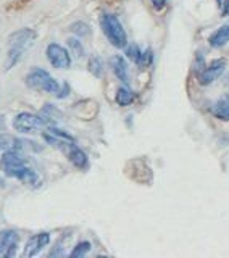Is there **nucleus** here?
<instances>
[{
	"label": "nucleus",
	"mask_w": 229,
	"mask_h": 258,
	"mask_svg": "<svg viewBox=\"0 0 229 258\" xmlns=\"http://www.w3.org/2000/svg\"><path fill=\"white\" fill-rule=\"evenodd\" d=\"M37 37V32L31 28H23L15 31L13 34L8 36V53L5 60V70H10L18 64V61L23 58L24 52L31 48Z\"/></svg>",
	"instance_id": "1"
},
{
	"label": "nucleus",
	"mask_w": 229,
	"mask_h": 258,
	"mask_svg": "<svg viewBox=\"0 0 229 258\" xmlns=\"http://www.w3.org/2000/svg\"><path fill=\"white\" fill-rule=\"evenodd\" d=\"M100 28L108 42L117 48H125L128 45V36L120 20L111 13H103L100 16Z\"/></svg>",
	"instance_id": "2"
},
{
	"label": "nucleus",
	"mask_w": 229,
	"mask_h": 258,
	"mask_svg": "<svg viewBox=\"0 0 229 258\" xmlns=\"http://www.w3.org/2000/svg\"><path fill=\"white\" fill-rule=\"evenodd\" d=\"M24 81H26V86L34 89V91H44L53 95H56L60 91V84L56 83V79H53L50 73L42 68H32Z\"/></svg>",
	"instance_id": "3"
},
{
	"label": "nucleus",
	"mask_w": 229,
	"mask_h": 258,
	"mask_svg": "<svg viewBox=\"0 0 229 258\" xmlns=\"http://www.w3.org/2000/svg\"><path fill=\"white\" fill-rule=\"evenodd\" d=\"M13 127L18 133L31 134V133H37L39 129L45 127V123L39 115H34V113H29V111H21L13 118Z\"/></svg>",
	"instance_id": "4"
},
{
	"label": "nucleus",
	"mask_w": 229,
	"mask_h": 258,
	"mask_svg": "<svg viewBox=\"0 0 229 258\" xmlns=\"http://www.w3.org/2000/svg\"><path fill=\"white\" fill-rule=\"evenodd\" d=\"M24 166H26V160L23 158L21 152L5 150L2 158H0V169L10 177H18Z\"/></svg>",
	"instance_id": "5"
},
{
	"label": "nucleus",
	"mask_w": 229,
	"mask_h": 258,
	"mask_svg": "<svg viewBox=\"0 0 229 258\" xmlns=\"http://www.w3.org/2000/svg\"><path fill=\"white\" fill-rule=\"evenodd\" d=\"M45 55H47V60L50 61V64L55 68L67 70L71 67V55L67 48L62 47L60 44H56V42L48 44L45 48Z\"/></svg>",
	"instance_id": "6"
},
{
	"label": "nucleus",
	"mask_w": 229,
	"mask_h": 258,
	"mask_svg": "<svg viewBox=\"0 0 229 258\" xmlns=\"http://www.w3.org/2000/svg\"><path fill=\"white\" fill-rule=\"evenodd\" d=\"M226 64H227V61L224 58H216L213 61H210L208 64H205V68H203L197 75L199 84L208 86V84L213 83V81H216L224 73Z\"/></svg>",
	"instance_id": "7"
},
{
	"label": "nucleus",
	"mask_w": 229,
	"mask_h": 258,
	"mask_svg": "<svg viewBox=\"0 0 229 258\" xmlns=\"http://www.w3.org/2000/svg\"><path fill=\"white\" fill-rule=\"evenodd\" d=\"M20 234L13 229L0 231V258H12L16 255Z\"/></svg>",
	"instance_id": "8"
},
{
	"label": "nucleus",
	"mask_w": 229,
	"mask_h": 258,
	"mask_svg": "<svg viewBox=\"0 0 229 258\" xmlns=\"http://www.w3.org/2000/svg\"><path fill=\"white\" fill-rule=\"evenodd\" d=\"M48 244H50V234H48V232L34 234V236L29 237V240L26 242V247H24L23 256L24 258L36 256L40 252V250H42L44 247H47Z\"/></svg>",
	"instance_id": "9"
},
{
	"label": "nucleus",
	"mask_w": 229,
	"mask_h": 258,
	"mask_svg": "<svg viewBox=\"0 0 229 258\" xmlns=\"http://www.w3.org/2000/svg\"><path fill=\"white\" fill-rule=\"evenodd\" d=\"M62 152L68 157V160L78 169H87L89 168V158H87V155L78 147L75 142H68L67 145H65V149Z\"/></svg>",
	"instance_id": "10"
},
{
	"label": "nucleus",
	"mask_w": 229,
	"mask_h": 258,
	"mask_svg": "<svg viewBox=\"0 0 229 258\" xmlns=\"http://www.w3.org/2000/svg\"><path fill=\"white\" fill-rule=\"evenodd\" d=\"M110 67L115 73V76H117L121 83H129V71H128V63L126 60L123 58L121 55H113L110 58Z\"/></svg>",
	"instance_id": "11"
},
{
	"label": "nucleus",
	"mask_w": 229,
	"mask_h": 258,
	"mask_svg": "<svg viewBox=\"0 0 229 258\" xmlns=\"http://www.w3.org/2000/svg\"><path fill=\"white\" fill-rule=\"evenodd\" d=\"M39 116L42 118V121L45 123V126H56V123H59V119L62 118V113L59 108H55L52 103H45L42 110H40Z\"/></svg>",
	"instance_id": "12"
},
{
	"label": "nucleus",
	"mask_w": 229,
	"mask_h": 258,
	"mask_svg": "<svg viewBox=\"0 0 229 258\" xmlns=\"http://www.w3.org/2000/svg\"><path fill=\"white\" fill-rule=\"evenodd\" d=\"M208 42L213 48H219V47L226 45L229 42V23L219 26L213 34L208 37Z\"/></svg>",
	"instance_id": "13"
},
{
	"label": "nucleus",
	"mask_w": 229,
	"mask_h": 258,
	"mask_svg": "<svg viewBox=\"0 0 229 258\" xmlns=\"http://www.w3.org/2000/svg\"><path fill=\"white\" fill-rule=\"evenodd\" d=\"M12 150H16V152H42V145H39L37 142L31 141V139H24V137H16L15 139V144H13V149Z\"/></svg>",
	"instance_id": "14"
},
{
	"label": "nucleus",
	"mask_w": 229,
	"mask_h": 258,
	"mask_svg": "<svg viewBox=\"0 0 229 258\" xmlns=\"http://www.w3.org/2000/svg\"><path fill=\"white\" fill-rule=\"evenodd\" d=\"M211 113H213L218 119L229 121V94L215 102V105L211 107Z\"/></svg>",
	"instance_id": "15"
},
{
	"label": "nucleus",
	"mask_w": 229,
	"mask_h": 258,
	"mask_svg": "<svg viewBox=\"0 0 229 258\" xmlns=\"http://www.w3.org/2000/svg\"><path fill=\"white\" fill-rule=\"evenodd\" d=\"M134 99H136L134 92L131 91L129 87H125V86H121L117 91V95H115V100H117V103L120 105V107H128V105H131L134 102Z\"/></svg>",
	"instance_id": "16"
},
{
	"label": "nucleus",
	"mask_w": 229,
	"mask_h": 258,
	"mask_svg": "<svg viewBox=\"0 0 229 258\" xmlns=\"http://www.w3.org/2000/svg\"><path fill=\"white\" fill-rule=\"evenodd\" d=\"M70 29H71V32L76 37H87V36H91V28H89V24L84 23V21L73 23L71 26H70Z\"/></svg>",
	"instance_id": "17"
},
{
	"label": "nucleus",
	"mask_w": 229,
	"mask_h": 258,
	"mask_svg": "<svg viewBox=\"0 0 229 258\" xmlns=\"http://www.w3.org/2000/svg\"><path fill=\"white\" fill-rule=\"evenodd\" d=\"M87 67H89V71H91V75H94L95 78L103 76V61L100 56H91Z\"/></svg>",
	"instance_id": "18"
},
{
	"label": "nucleus",
	"mask_w": 229,
	"mask_h": 258,
	"mask_svg": "<svg viewBox=\"0 0 229 258\" xmlns=\"http://www.w3.org/2000/svg\"><path fill=\"white\" fill-rule=\"evenodd\" d=\"M68 47H70L71 53L75 55L76 58H83V56H84V45L81 44L79 37H70L68 39Z\"/></svg>",
	"instance_id": "19"
},
{
	"label": "nucleus",
	"mask_w": 229,
	"mask_h": 258,
	"mask_svg": "<svg viewBox=\"0 0 229 258\" xmlns=\"http://www.w3.org/2000/svg\"><path fill=\"white\" fill-rule=\"evenodd\" d=\"M91 242H87V240H83V242H79V244L73 248V252L70 253L71 258H81V256H86L89 252H91Z\"/></svg>",
	"instance_id": "20"
},
{
	"label": "nucleus",
	"mask_w": 229,
	"mask_h": 258,
	"mask_svg": "<svg viewBox=\"0 0 229 258\" xmlns=\"http://www.w3.org/2000/svg\"><path fill=\"white\" fill-rule=\"evenodd\" d=\"M126 48V56L134 63H139V60H141V55H142V50L139 48L137 44H129L125 47Z\"/></svg>",
	"instance_id": "21"
},
{
	"label": "nucleus",
	"mask_w": 229,
	"mask_h": 258,
	"mask_svg": "<svg viewBox=\"0 0 229 258\" xmlns=\"http://www.w3.org/2000/svg\"><path fill=\"white\" fill-rule=\"evenodd\" d=\"M16 137L12 134H5V133H0V152H5V150H12L13 149V144H15Z\"/></svg>",
	"instance_id": "22"
},
{
	"label": "nucleus",
	"mask_w": 229,
	"mask_h": 258,
	"mask_svg": "<svg viewBox=\"0 0 229 258\" xmlns=\"http://www.w3.org/2000/svg\"><path fill=\"white\" fill-rule=\"evenodd\" d=\"M153 63V52H152V48H147V50L142 52L141 55V60H139V67H142V68H147V67H150V64Z\"/></svg>",
	"instance_id": "23"
},
{
	"label": "nucleus",
	"mask_w": 229,
	"mask_h": 258,
	"mask_svg": "<svg viewBox=\"0 0 229 258\" xmlns=\"http://www.w3.org/2000/svg\"><path fill=\"white\" fill-rule=\"evenodd\" d=\"M47 131L50 133V134H53V136H56V137H62V139H67V141L75 142V137H73L71 134H68L67 131H63V129L56 127V126H48Z\"/></svg>",
	"instance_id": "24"
},
{
	"label": "nucleus",
	"mask_w": 229,
	"mask_h": 258,
	"mask_svg": "<svg viewBox=\"0 0 229 258\" xmlns=\"http://www.w3.org/2000/svg\"><path fill=\"white\" fill-rule=\"evenodd\" d=\"M67 240L65 237H62L59 242L55 244V247L50 250V253H48V256H63L65 255V252H63V242Z\"/></svg>",
	"instance_id": "25"
},
{
	"label": "nucleus",
	"mask_w": 229,
	"mask_h": 258,
	"mask_svg": "<svg viewBox=\"0 0 229 258\" xmlns=\"http://www.w3.org/2000/svg\"><path fill=\"white\" fill-rule=\"evenodd\" d=\"M203 68H205V60H203V55L197 53V56H195V63H194V73H195V75H199Z\"/></svg>",
	"instance_id": "26"
},
{
	"label": "nucleus",
	"mask_w": 229,
	"mask_h": 258,
	"mask_svg": "<svg viewBox=\"0 0 229 258\" xmlns=\"http://www.w3.org/2000/svg\"><path fill=\"white\" fill-rule=\"evenodd\" d=\"M68 94H70V84L63 83L62 87H60V91H59V94H56V97H59V99H65V97H68Z\"/></svg>",
	"instance_id": "27"
},
{
	"label": "nucleus",
	"mask_w": 229,
	"mask_h": 258,
	"mask_svg": "<svg viewBox=\"0 0 229 258\" xmlns=\"http://www.w3.org/2000/svg\"><path fill=\"white\" fill-rule=\"evenodd\" d=\"M152 2V5H153V8L157 12H160V10H163V8L166 7V0H150Z\"/></svg>",
	"instance_id": "28"
},
{
	"label": "nucleus",
	"mask_w": 229,
	"mask_h": 258,
	"mask_svg": "<svg viewBox=\"0 0 229 258\" xmlns=\"http://www.w3.org/2000/svg\"><path fill=\"white\" fill-rule=\"evenodd\" d=\"M221 13L223 16H229V0H221Z\"/></svg>",
	"instance_id": "29"
},
{
	"label": "nucleus",
	"mask_w": 229,
	"mask_h": 258,
	"mask_svg": "<svg viewBox=\"0 0 229 258\" xmlns=\"http://www.w3.org/2000/svg\"><path fill=\"white\" fill-rule=\"evenodd\" d=\"M5 185V181H4V177H0V187H4Z\"/></svg>",
	"instance_id": "30"
},
{
	"label": "nucleus",
	"mask_w": 229,
	"mask_h": 258,
	"mask_svg": "<svg viewBox=\"0 0 229 258\" xmlns=\"http://www.w3.org/2000/svg\"><path fill=\"white\" fill-rule=\"evenodd\" d=\"M215 2H216V5H219V7H221V0H215Z\"/></svg>",
	"instance_id": "31"
}]
</instances>
